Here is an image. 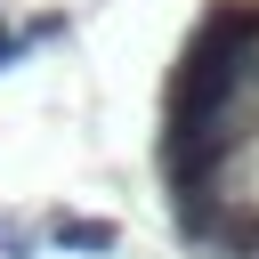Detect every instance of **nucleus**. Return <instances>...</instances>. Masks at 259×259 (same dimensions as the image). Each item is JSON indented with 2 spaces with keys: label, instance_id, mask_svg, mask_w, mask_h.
I'll list each match as a JSON object with an SVG mask.
<instances>
[{
  "label": "nucleus",
  "instance_id": "nucleus-1",
  "mask_svg": "<svg viewBox=\"0 0 259 259\" xmlns=\"http://www.w3.org/2000/svg\"><path fill=\"white\" fill-rule=\"evenodd\" d=\"M49 243H65V251H113L121 235H113V219H57Z\"/></svg>",
  "mask_w": 259,
  "mask_h": 259
},
{
  "label": "nucleus",
  "instance_id": "nucleus-2",
  "mask_svg": "<svg viewBox=\"0 0 259 259\" xmlns=\"http://www.w3.org/2000/svg\"><path fill=\"white\" fill-rule=\"evenodd\" d=\"M0 259H32V235H24V219H0Z\"/></svg>",
  "mask_w": 259,
  "mask_h": 259
},
{
  "label": "nucleus",
  "instance_id": "nucleus-3",
  "mask_svg": "<svg viewBox=\"0 0 259 259\" xmlns=\"http://www.w3.org/2000/svg\"><path fill=\"white\" fill-rule=\"evenodd\" d=\"M8 57H16V32H8V24H0V65H8Z\"/></svg>",
  "mask_w": 259,
  "mask_h": 259
}]
</instances>
